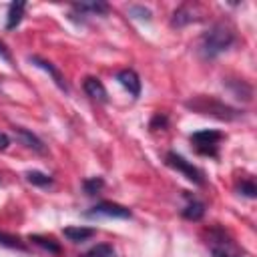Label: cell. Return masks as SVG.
<instances>
[{
	"label": "cell",
	"instance_id": "8992f818",
	"mask_svg": "<svg viewBox=\"0 0 257 257\" xmlns=\"http://www.w3.org/2000/svg\"><path fill=\"white\" fill-rule=\"evenodd\" d=\"M86 217H108V219H131L133 213L131 209L118 205V203H110V201H100L96 203L90 211L84 213Z\"/></svg>",
	"mask_w": 257,
	"mask_h": 257
},
{
	"label": "cell",
	"instance_id": "7a4b0ae2",
	"mask_svg": "<svg viewBox=\"0 0 257 257\" xmlns=\"http://www.w3.org/2000/svg\"><path fill=\"white\" fill-rule=\"evenodd\" d=\"M207 247L211 251V257H245V251L237 245V241L219 227H213L209 231Z\"/></svg>",
	"mask_w": 257,
	"mask_h": 257
},
{
	"label": "cell",
	"instance_id": "e0dca14e",
	"mask_svg": "<svg viewBox=\"0 0 257 257\" xmlns=\"http://www.w3.org/2000/svg\"><path fill=\"white\" fill-rule=\"evenodd\" d=\"M26 181L30 185H36V187H48V185H52V177L46 175V173H40V171H28L26 173Z\"/></svg>",
	"mask_w": 257,
	"mask_h": 257
},
{
	"label": "cell",
	"instance_id": "3957f363",
	"mask_svg": "<svg viewBox=\"0 0 257 257\" xmlns=\"http://www.w3.org/2000/svg\"><path fill=\"white\" fill-rule=\"evenodd\" d=\"M187 106L193 108L195 112H201V114H207V116H215V118H221V120H235V118L241 116V112L231 108L229 104L219 102L215 98H207V96H197V98L189 100Z\"/></svg>",
	"mask_w": 257,
	"mask_h": 257
},
{
	"label": "cell",
	"instance_id": "5bb4252c",
	"mask_svg": "<svg viewBox=\"0 0 257 257\" xmlns=\"http://www.w3.org/2000/svg\"><path fill=\"white\" fill-rule=\"evenodd\" d=\"M62 233H64V237L68 241L82 243V241H86V239H90L94 235V229H90V227H64Z\"/></svg>",
	"mask_w": 257,
	"mask_h": 257
},
{
	"label": "cell",
	"instance_id": "8fae6325",
	"mask_svg": "<svg viewBox=\"0 0 257 257\" xmlns=\"http://www.w3.org/2000/svg\"><path fill=\"white\" fill-rule=\"evenodd\" d=\"M14 133H16V137L20 139V143H22V145H26L28 149H32V151H36V153H44V151H46V149H44V143H42L34 133H30L28 128L16 126V128H14Z\"/></svg>",
	"mask_w": 257,
	"mask_h": 257
},
{
	"label": "cell",
	"instance_id": "5b68a950",
	"mask_svg": "<svg viewBox=\"0 0 257 257\" xmlns=\"http://www.w3.org/2000/svg\"><path fill=\"white\" fill-rule=\"evenodd\" d=\"M165 163H167V167H171V169L183 173L191 183H195V185H203V183H205L201 169H197L193 163H189L185 157L177 155L175 151H169V153L165 155Z\"/></svg>",
	"mask_w": 257,
	"mask_h": 257
},
{
	"label": "cell",
	"instance_id": "30bf717a",
	"mask_svg": "<svg viewBox=\"0 0 257 257\" xmlns=\"http://www.w3.org/2000/svg\"><path fill=\"white\" fill-rule=\"evenodd\" d=\"M82 88H84V92H86L92 100L108 102V92H106L104 84H102L96 76H86V78H84V82H82Z\"/></svg>",
	"mask_w": 257,
	"mask_h": 257
},
{
	"label": "cell",
	"instance_id": "9c48e42d",
	"mask_svg": "<svg viewBox=\"0 0 257 257\" xmlns=\"http://www.w3.org/2000/svg\"><path fill=\"white\" fill-rule=\"evenodd\" d=\"M116 80L128 90V94H131L133 98H139V94H141V78H139V74H137L133 68L120 70V72L116 74Z\"/></svg>",
	"mask_w": 257,
	"mask_h": 257
},
{
	"label": "cell",
	"instance_id": "cb8c5ba5",
	"mask_svg": "<svg viewBox=\"0 0 257 257\" xmlns=\"http://www.w3.org/2000/svg\"><path fill=\"white\" fill-rule=\"evenodd\" d=\"M8 145H10L8 135H6V133H0V151H6V149H8Z\"/></svg>",
	"mask_w": 257,
	"mask_h": 257
},
{
	"label": "cell",
	"instance_id": "277c9868",
	"mask_svg": "<svg viewBox=\"0 0 257 257\" xmlns=\"http://www.w3.org/2000/svg\"><path fill=\"white\" fill-rule=\"evenodd\" d=\"M189 139H191V143H193V147L199 155L217 157L219 155V141L223 139V133L215 131V128H205V131L193 133Z\"/></svg>",
	"mask_w": 257,
	"mask_h": 257
},
{
	"label": "cell",
	"instance_id": "44dd1931",
	"mask_svg": "<svg viewBox=\"0 0 257 257\" xmlns=\"http://www.w3.org/2000/svg\"><path fill=\"white\" fill-rule=\"evenodd\" d=\"M237 191H239L241 195L249 197V199H253V197L257 195V187H255V183H253L251 179H245V181H241V183H239V187H237Z\"/></svg>",
	"mask_w": 257,
	"mask_h": 257
},
{
	"label": "cell",
	"instance_id": "ba28073f",
	"mask_svg": "<svg viewBox=\"0 0 257 257\" xmlns=\"http://www.w3.org/2000/svg\"><path fill=\"white\" fill-rule=\"evenodd\" d=\"M28 60L34 64V66H38V68H42L44 72H48L50 76H52V80H54V84L60 88V90H64V92H68V84H66V80H64V76L58 72V68H54V64L52 62H48V60H44V58H40V56H28Z\"/></svg>",
	"mask_w": 257,
	"mask_h": 257
},
{
	"label": "cell",
	"instance_id": "ac0fdd59",
	"mask_svg": "<svg viewBox=\"0 0 257 257\" xmlns=\"http://www.w3.org/2000/svg\"><path fill=\"white\" fill-rule=\"evenodd\" d=\"M84 257H116V253H114L112 245H106V243H98V245L90 247V249L84 253Z\"/></svg>",
	"mask_w": 257,
	"mask_h": 257
},
{
	"label": "cell",
	"instance_id": "9a60e30c",
	"mask_svg": "<svg viewBox=\"0 0 257 257\" xmlns=\"http://www.w3.org/2000/svg\"><path fill=\"white\" fill-rule=\"evenodd\" d=\"M72 10L78 12H86V14H106L108 12V4L106 2H76L72 6Z\"/></svg>",
	"mask_w": 257,
	"mask_h": 257
},
{
	"label": "cell",
	"instance_id": "52a82bcc",
	"mask_svg": "<svg viewBox=\"0 0 257 257\" xmlns=\"http://www.w3.org/2000/svg\"><path fill=\"white\" fill-rule=\"evenodd\" d=\"M197 20H199V6L197 4H183L175 10L171 24L177 26V28H183V26H187L191 22H197Z\"/></svg>",
	"mask_w": 257,
	"mask_h": 257
},
{
	"label": "cell",
	"instance_id": "7402d4cb",
	"mask_svg": "<svg viewBox=\"0 0 257 257\" xmlns=\"http://www.w3.org/2000/svg\"><path fill=\"white\" fill-rule=\"evenodd\" d=\"M128 14L131 16H135V18H139V20H151V10L149 8H145V6H131L128 8Z\"/></svg>",
	"mask_w": 257,
	"mask_h": 257
},
{
	"label": "cell",
	"instance_id": "6da1fadb",
	"mask_svg": "<svg viewBox=\"0 0 257 257\" xmlns=\"http://www.w3.org/2000/svg\"><path fill=\"white\" fill-rule=\"evenodd\" d=\"M233 42H235V32H233V28H231L229 24H225V22H217V24H213V26L203 34L199 50H201V54H203L205 58H215V56L223 54Z\"/></svg>",
	"mask_w": 257,
	"mask_h": 257
},
{
	"label": "cell",
	"instance_id": "7c38bea8",
	"mask_svg": "<svg viewBox=\"0 0 257 257\" xmlns=\"http://www.w3.org/2000/svg\"><path fill=\"white\" fill-rule=\"evenodd\" d=\"M24 10H26V2H22V0L12 2V4L8 6V14H6V30H14V28L22 22Z\"/></svg>",
	"mask_w": 257,
	"mask_h": 257
},
{
	"label": "cell",
	"instance_id": "d6986e66",
	"mask_svg": "<svg viewBox=\"0 0 257 257\" xmlns=\"http://www.w3.org/2000/svg\"><path fill=\"white\" fill-rule=\"evenodd\" d=\"M102 187H104V181H102V177L84 179V183H82V189H84V193H86L88 197H92V195L100 193V189H102Z\"/></svg>",
	"mask_w": 257,
	"mask_h": 257
},
{
	"label": "cell",
	"instance_id": "d4e9b609",
	"mask_svg": "<svg viewBox=\"0 0 257 257\" xmlns=\"http://www.w3.org/2000/svg\"><path fill=\"white\" fill-rule=\"evenodd\" d=\"M0 58H4V60L10 62V52H8V48L4 46V42H0Z\"/></svg>",
	"mask_w": 257,
	"mask_h": 257
},
{
	"label": "cell",
	"instance_id": "603a6c76",
	"mask_svg": "<svg viewBox=\"0 0 257 257\" xmlns=\"http://www.w3.org/2000/svg\"><path fill=\"white\" fill-rule=\"evenodd\" d=\"M169 124V120H167V116L165 114H161V112H157L155 116H153V120H151V131H157V128H165Z\"/></svg>",
	"mask_w": 257,
	"mask_h": 257
},
{
	"label": "cell",
	"instance_id": "ffe728a7",
	"mask_svg": "<svg viewBox=\"0 0 257 257\" xmlns=\"http://www.w3.org/2000/svg\"><path fill=\"white\" fill-rule=\"evenodd\" d=\"M0 245L4 247H10V249H20V251H26V245L14 237V235H8V233H0Z\"/></svg>",
	"mask_w": 257,
	"mask_h": 257
},
{
	"label": "cell",
	"instance_id": "4fadbf2b",
	"mask_svg": "<svg viewBox=\"0 0 257 257\" xmlns=\"http://www.w3.org/2000/svg\"><path fill=\"white\" fill-rule=\"evenodd\" d=\"M187 199H189V203L183 207L181 215L189 221H201L205 217V203H201V201H197L195 197H189V195H187Z\"/></svg>",
	"mask_w": 257,
	"mask_h": 257
},
{
	"label": "cell",
	"instance_id": "2e32d148",
	"mask_svg": "<svg viewBox=\"0 0 257 257\" xmlns=\"http://www.w3.org/2000/svg\"><path fill=\"white\" fill-rule=\"evenodd\" d=\"M30 241H32V243H36L38 247H42V249H46L48 253H54V255H58V253H60V245H58V243H54V239H50V237H40V235H30Z\"/></svg>",
	"mask_w": 257,
	"mask_h": 257
}]
</instances>
